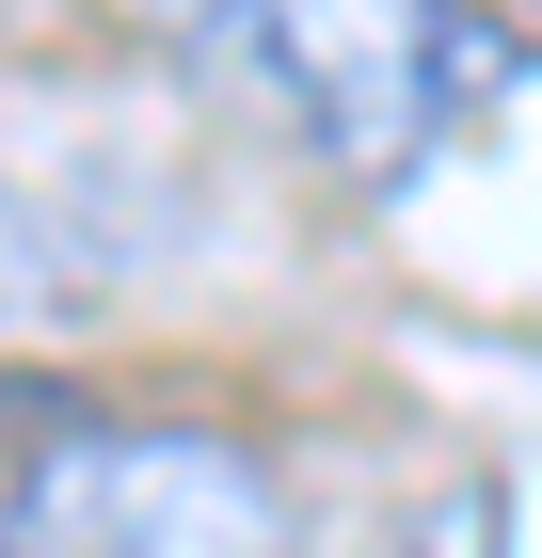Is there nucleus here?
<instances>
[{
  "label": "nucleus",
  "instance_id": "nucleus-3",
  "mask_svg": "<svg viewBox=\"0 0 542 558\" xmlns=\"http://www.w3.org/2000/svg\"><path fill=\"white\" fill-rule=\"evenodd\" d=\"M81 319V256H64V223L33 208V192H0V351H33Z\"/></svg>",
  "mask_w": 542,
  "mask_h": 558
},
{
  "label": "nucleus",
  "instance_id": "nucleus-1",
  "mask_svg": "<svg viewBox=\"0 0 542 558\" xmlns=\"http://www.w3.org/2000/svg\"><path fill=\"white\" fill-rule=\"evenodd\" d=\"M160 16L208 48L335 192H415L527 81V33H510L495 0H160Z\"/></svg>",
  "mask_w": 542,
  "mask_h": 558
},
{
  "label": "nucleus",
  "instance_id": "nucleus-2",
  "mask_svg": "<svg viewBox=\"0 0 542 558\" xmlns=\"http://www.w3.org/2000/svg\"><path fill=\"white\" fill-rule=\"evenodd\" d=\"M0 558H303V495L208 415H64L0 478Z\"/></svg>",
  "mask_w": 542,
  "mask_h": 558
}]
</instances>
